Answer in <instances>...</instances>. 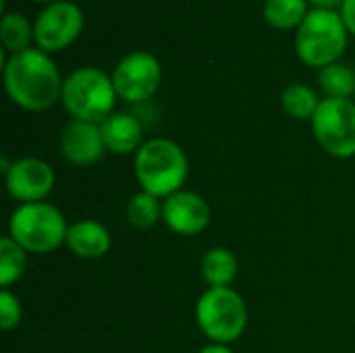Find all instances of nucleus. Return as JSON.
<instances>
[{"label": "nucleus", "mask_w": 355, "mask_h": 353, "mask_svg": "<svg viewBox=\"0 0 355 353\" xmlns=\"http://www.w3.org/2000/svg\"><path fill=\"white\" fill-rule=\"evenodd\" d=\"M2 79L6 96L29 112H44L62 96L64 79L50 54L40 48L10 54L4 60Z\"/></svg>", "instance_id": "nucleus-1"}, {"label": "nucleus", "mask_w": 355, "mask_h": 353, "mask_svg": "<svg viewBox=\"0 0 355 353\" xmlns=\"http://www.w3.org/2000/svg\"><path fill=\"white\" fill-rule=\"evenodd\" d=\"M133 173L141 191L166 200L183 189L189 175V160L177 141L152 137L137 150L133 158Z\"/></svg>", "instance_id": "nucleus-2"}, {"label": "nucleus", "mask_w": 355, "mask_h": 353, "mask_svg": "<svg viewBox=\"0 0 355 353\" xmlns=\"http://www.w3.org/2000/svg\"><path fill=\"white\" fill-rule=\"evenodd\" d=\"M116 98L112 75L98 67H79L64 79L60 102L71 119L100 125L114 112Z\"/></svg>", "instance_id": "nucleus-3"}, {"label": "nucleus", "mask_w": 355, "mask_h": 353, "mask_svg": "<svg viewBox=\"0 0 355 353\" xmlns=\"http://www.w3.org/2000/svg\"><path fill=\"white\" fill-rule=\"evenodd\" d=\"M347 35L339 10L312 8L295 31V54L306 67L324 69L343 56Z\"/></svg>", "instance_id": "nucleus-4"}, {"label": "nucleus", "mask_w": 355, "mask_h": 353, "mask_svg": "<svg viewBox=\"0 0 355 353\" xmlns=\"http://www.w3.org/2000/svg\"><path fill=\"white\" fill-rule=\"evenodd\" d=\"M67 218L50 202L19 204L8 218V237L27 254H50L67 241Z\"/></svg>", "instance_id": "nucleus-5"}, {"label": "nucleus", "mask_w": 355, "mask_h": 353, "mask_svg": "<svg viewBox=\"0 0 355 353\" xmlns=\"http://www.w3.org/2000/svg\"><path fill=\"white\" fill-rule=\"evenodd\" d=\"M248 306L233 287H208L196 302V322L210 343H235L248 329Z\"/></svg>", "instance_id": "nucleus-6"}, {"label": "nucleus", "mask_w": 355, "mask_h": 353, "mask_svg": "<svg viewBox=\"0 0 355 353\" xmlns=\"http://www.w3.org/2000/svg\"><path fill=\"white\" fill-rule=\"evenodd\" d=\"M312 133L318 146L333 158L355 156V102L347 98H324L312 117Z\"/></svg>", "instance_id": "nucleus-7"}, {"label": "nucleus", "mask_w": 355, "mask_h": 353, "mask_svg": "<svg viewBox=\"0 0 355 353\" xmlns=\"http://www.w3.org/2000/svg\"><path fill=\"white\" fill-rule=\"evenodd\" d=\"M85 17L77 2L56 0L46 4L33 21L35 48L52 54L69 48L83 31Z\"/></svg>", "instance_id": "nucleus-8"}, {"label": "nucleus", "mask_w": 355, "mask_h": 353, "mask_svg": "<svg viewBox=\"0 0 355 353\" xmlns=\"http://www.w3.org/2000/svg\"><path fill=\"white\" fill-rule=\"evenodd\" d=\"M112 83L121 100L131 104L146 102L162 83V64L152 52L133 50L116 62Z\"/></svg>", "instance_id": "nucleus-9"}, {"label": "nucleus", "mask_w": 355, "mask_h": 353, "mask_svg": "<svg viewBox=\"0 0 355 353\" xmlns=\"http://www.w3.org/2000/svg\"><path fill=\"white\" fill-rule=\"evenodd\" d=\"M54 169L46 160L35 156L15 160L10 169L4 173V185L8 196L21 204L46 202V198L54 189Z\"/></svg>", "instance_id": "nucleus-10"}, {"label": "nucleus", "mask_w": 355, "mask_h": 353, "mask_svg": "<svg viewBox=\"0 0 355 353\" xmlns=\"http://www.w3.org/2000/svg\"><path fill=\"white\" fill-rule=\"evenodd\" d=\"M212 218L210 204L196 191L181 189L162 200V223L177 235H200Z\"/></svg>", "instance_id": "nucleus-11"}, {"label": "nucleus", "mask_w": 355, "mask_h": 353, "mask_svg": "<svg viewBox=\"0 0 355 353\" xmlns=\"http://www.w3.org/2000/svg\"><path fill=\"white\" fill-rule=\"evenodd\" d=\"M58 148H60L62 158H67L75 166H92L100 162L102 156L108 152L100 125L75 121V119H71L62 127Z\"/></svg>", "instance_id": "nucleus-12"}, {"label": "nucleus", "mask_w": 355, "mask_h": 353, "mask_svg": "<svg viewBox=\"0 0 355 353\" xmlns=\"http://www.w3.org/2000/svg\"><path fill=\"white\" fill-rule=\"evenodd\" d=\"M100 131L106 144V150L119 156L137 154L144 146V127L139 119L131 112L114 110L100 123Z\"/></svg>", "instance_id": "nucleus-13"}, {"label": "nucleus", "mask_w": 355, "mask_h": 353, "mask_svg": "<svg viewBox=\"0 0 355 353\" xmlns=\"http://www.w3.org/2000/svg\"><path fill=\"white\" fill-rule=\"evenodd\" d=\"M64 246L77 258L98 260L110 252L112 237H110V231L102 223H98L94 218H81V221L69 225Z\"/></svg>", "instance_id": "nucleus-14"}, {"label": "nucleus", "mask_w": 355, "mask_h": 353, "mask_svg": "<svg viewBox=\"0 0 355 353\" xmlns=\"http://www.w3.org/2000/svg\"><path fill=\"white\" fill-rule=\"evenodd\" d=\"M237 273H239L237 256L229 248L223 246L210 248L200 260V275L204 283L212 289L231 287V283L237 279Z\"/></svg>", "instance_id": "nucleus-15"}, {"label": "nucleus", "mask_w": 355, "mask_h": 353, "mask_svg": "<svg viewBox=\"0 0 355 353\" xmlns=\"http://www.w3.org/2000/svg\"><path fill=\"white\" fill-rule=\"evenodd\" d=\"M0 37L2 50L8 54H19L31 48L33 40V25L23 12H2L0 19Z\"/></svg>", "instance_id": "nucleus-16"}, {"label": "nucleus", "mask_w": 355, "mask_h": 353, "mask_svg": "<svg viewBox=\"0 0 355 353\" xmlns=\"http://www.w3.org/2000/svg\"><path fill=\"white\" fill-rule=\"evenodd\" d=\"M320 98L318 94L306 85V83H289L283 94H281V106L283 110L291 117V119H297V121H312L314 112L318 110L320 106Z\"/></svg>", "instance_id": "nucleus-17"}, {"label": "nucleus", "mask_w": 355, "mask_h": 353, "mask_svg": "<svg viewBox=\"0 0 355 353\" xmlns=\"http://www.w3.org/2000/svg\"><path fill=\"white\" fill-rule=\"evenodd\" d=\"M308 0H264V19L275 29H297L308 17Z\"/></svg>", "instance_id": "nucleus-18"}, {"label": "nucleus", "mask_w": 355, "mask_h": 353, "mask_svg": "<svg viewBox=\"0 0 355 353\" xmlns=\"http://www.w3.org/2000/svg\"><path fill=\"white\" fill-rule=\"evenodd\" d=\"M318 85L327 94V98H347L352 100L355 96V69L335 62L318 73Z\"/></svg>", "instance_id": "nucleus-19"}, {"label": "nucleus", "mask_w": 355, "mask_h": 353, "mask_svg": "<svg viewBox=\"0 0 355 353\" xmlns=\"http://www.w3.org/2000/svg\"><path fill=\"white\" fill-rule=\"evenodd\" d=\"M27 252L8 235L0 239V287L10 289L25 273Z\"/></svg>", "instance_id": "nucleus-20"}, {"label": "nucleus", "mask_w": 355, "mask_h": 353, "mask_svg": "<svg viewBox=\"0 0 355 353\" xmlns=\"http://www.w3.org/2000/svg\"><path fill=\"white\" fill-rule=\"evenodd\" d=\"M125 216L135 229H150L158 221H162V200L152 193L139 191L127 202Z\"/></svg>", "instance_id": "nucleus-21"}, {"label": "nucleus", "mask_w": 355, "mask_h": 353, "mask_svg": "<svg viewBox=\"0 0 355 353\" xmlns=\"http://www.w3.org/2000/svg\"><path fill=\"white\" fill-rule=\"evenodd\" d=\"M23 318V308L19 298L10 289H0V329L4 333L19 327Z\"/></svg>", "instance_id": "nucleus-22"}, {"label": "nucleus", "mask_w": 355, "mask_h": 353, "mask_svg": "<svg viewBox=\"0 0 355 353\" xmlns=\"http://www.w3.org/2000/svg\"><path fill=\"white\" fill-rule=\"evenodd\" d=\"M339 15H341V19L345 23L347 31L355 35V0H345L343 6L339 8Z\"/></svg>", "instance_id": "nucleus-23"}, {"label": "nucleus", "mask_w": 355, "mask_h": 353, "mask_svg": "<svg viewBox=\"0 0 355 353\" xmlns=\"http://www.w3.org/2000/svg\"><path fill=\"white\" fill-rule=\"evenodd\" d=\"M314 8H324V10H335L341 8L345 0H308Z\"/></svg>", "instance_id": "nucleus-24"}, {"label": "nucleus", "mask_w": 355, "mask_h": 353, "mask_svg": "<svg viewBox=\"0 0 355 353\" xmlns=\"http://www.w3.org/2000/svg\"><path fill=\"white\" fill-rule=\"evenodd\" d=\"M200 353H233L229 350V345H223V343H208L206 347H202Z\"/></svg>", "instance_id": "nucleus-25"}, {"label": "nucleus", "mask_w": 355, "mask_h": 353, "mask_svg": "<svg viewBox=\"0 0 355 353\" xmlns=\"http://www.w3.org/2000/svg\"><path fill=\"white\" fill-rule=\"evenodd\" d=\"M35 2H44V4H50V2H56V0H35Z\"/></svg>", "instance_id": "nucleus-26"}]
</instances>
